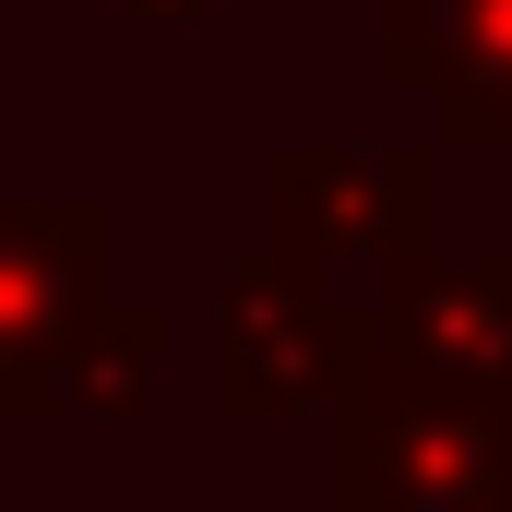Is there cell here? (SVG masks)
Returning a JSON list of instances; mask_svg holds the SVG:
<instances>
[{
    "mask_svg": "<svg viewBox=\"0 0 512 512\" xmlns=\"http://www.w3.org/2000/svg\"><path fill=\"white\" fill-rule=\"evenodd\" d=\"M334 512H512V393L393 370L358 346V310H346Z\"/></svg>",
    "mask_w": 512,
    "mask_h": 512,
    "instance_id": "1",
    "label": "cell"
},
{
    "mask_svg": "<svg viewBox=\"0 0 512 512\" xmlns=\"http://www.w3.org/2000/svg\"><path fill=\"white\" fill-rule=\"evenodd\" d=\"M346 310L358 286L298 239H262L215 274V417L227 429H286V417H334L346 382Z\"/></svg>",
    "mask_w": 512,
    "mask_h": 512,
    "instance_id": "2",
    "label": "cell"
},
{
    "mask_svg": "<svg viewBox=\"0 0 512 512\" xmlns=\"http://www.w3.org/2000/svg\"><path fill=\"white\" fill-rule=\"evenodd\" d=\"M120 251V203L60 191V203H0V429L60 417L72 405V358L96 334V310Z\"/></svg>",
    "mask_w": 512,
    "mask_h": 512,
    "instance_id": "3",
    "label": "cell"
},
{
    "mask_svg": "<svg viewBox=\"0 0 512 512\" xmlns=\"http://www.w3.org/2000/svg\"><path fill=\"white\" fill-rule=\"evenodd\" d=\"M274 239L334 274H393L441 239V155L429 143H274Z\"/></svg>",
    "mask_w": 512,
    "mask_h": 512,
    "instance_id": "4",
    "label": "cell"
},
{
    "mask_svg": "<svg viewBox=\"0 0 512 512\" xmlns=\"http://www.w3.org/2000/svg\"><path fill=\"white\" fill-rule=\"evenodd\" d=\"M358 346L429 382L512 393V251H405L393 274L358 286Z\"/></svg>",
    "mask_w": 512,
    "mask_h": 512,
    "instance_id": "5",
    "label": "cell"
},
{
    "mask_svg": "<svg viewBox=\"0 0 512 512\" xmlns=\"http://www.w3.org/2000/svg\"><path fill=\"white\" fill-rule=\"evenodd\" d=\"M382 84L441 143H512V0H382Z\"/></svg>",
    "mask_w": 512,
    "mask_h": 512,
    "instance_id": "6",
    "label": "cell"
},
{
    "mask_svg": "<svg viewBox=\"0 0 512 512\" xmlns=\"http://www.w3.org/2000/svg\"><path fill=\"white\" fill-rule=\"evenodd\" d=\"M155 370H167V322H155L143 298H108L96 334H84V358H72V405H60V417L131 429V417H155Z\"/></svg>",
    "mask_w": 512,
    "mask_h": 512,
    "instance_id": "7",
    "label": "cell"
},
{
    "mask_svg": "<svg viewBox=\"0 0 512 512\" xmlns=\"http://www.w3.org/2000/svg\"><path fill=\"white\" fill-rule=\"evenodd\" d=\"M108 24H120V36H167V24L215 36V24H227V0H108Z\"/></svg>",
    "mask_w": 512,
    "mask_h": 512,
    "instance_id": "8",
    "label": "cell"
},
{
    "mask_svg": "<svg viewBox=\"0 0 512 512\" xmlns=\"http://www.w3.org/2000/svg\"><path fill=\"white\" fill-rule=\"evenodd\" d=\"M0 512H12V477H0Z\"/></svg>",
    "mask_w": 512,
    "mask_h": 512,
    "instance_id": "9",
    "label": "cell"
}]
</instances>
